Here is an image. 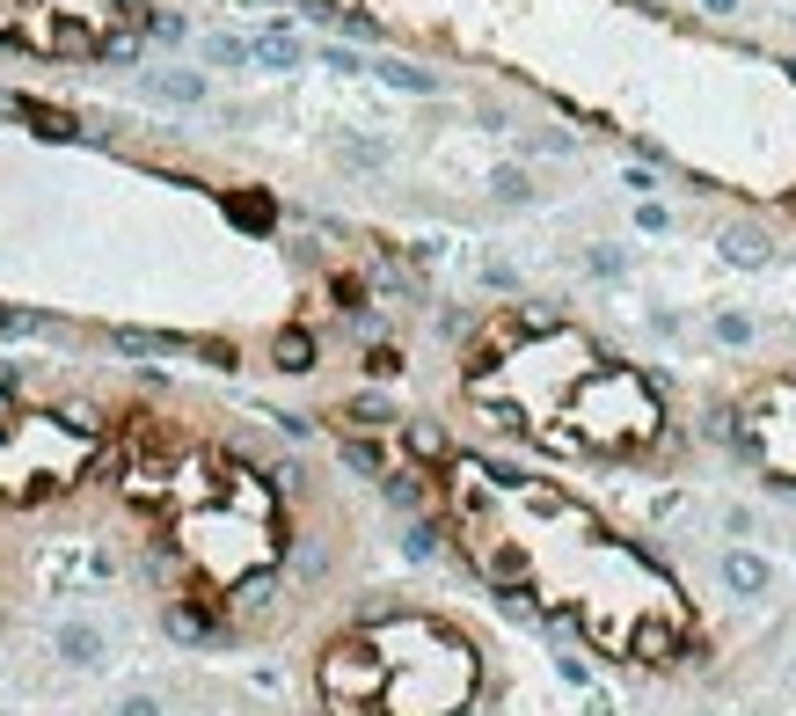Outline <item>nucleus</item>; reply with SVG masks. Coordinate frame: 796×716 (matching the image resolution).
Returning <instances> with one entry per match:
<instances>
[{
    "mask_svg": "<svg viewBox=\"0 0 796 716\" xmlns=\"http://www.w3.org/2000/svg\"><path fill=\"white\" fill-rule=\"evenodd\" d=\"M417 490L454 548L497 593L563 621L584 651L614 666H687L701 651V607L673 563L622 534L614 519L555 475H527L490 453H460L438 439H410Z\"/></svg>",
    "mask_w": 796,
    "mask_h": 716,
    "instance_id": "nucleus-1",
    "label": "nucleus"
},
{
    "mask_svg": "<svg viewBox=\"0 0 796 716\" xmlns=\"http://www.w3.org/2000/svg\"><path fill=\"white\" fill-rule=\"evenodd\" d=\"M460 396L555 461L651 469L679 446L673 402L628 351L570 315L497 307L460 351Z\"/></svg>",
    "mask_w": 796,
    "mask_h": 716,
    "instance_id": "nucleus-2",
    "label": "nucleus"
},
{
    "mask_svg": "<svg viewBox=\"0 0 796 716\" xmlns=\"http://www.w3.org/2000/svg\"><path fill=\"white\" fill-rule=\"evenodd\" d=\"M124 490L140 505L176 563L191 570L205 593H242L256 570L278 556V497L242 453L213 439H191L176 424H132L124 446Z\"/></svg>",
    "mask_w": 796,
    "mask_h": 716,
    "instance_id": "nucleus-3",
    "label": "nucleus"
},
{
    "mask_svg": "<svg viewBox=\"0 0 796 716\" xmlns=\"http://www.w3.org/2000/svg\"><path fill=\"white\" fill-rule=\"evenodd\" d=\"M483 688V658L438 615H381L337 636L314 666L329 716H460Z\"/></svg>",
    "mask_w": 796,
    "mask_h": 716,
    "instance_id": "nucleus-4",
    "label": "nucleus"
},
{
    "mask_svg": "<svg viewBox=\"0 0 796 716\" xmlns=\"http://www.w3.org/2000/svg\"><path fill=\"white\" fill-rule=\"evenodd\" d=\"M96 461H102L96 417L45 410V402H23L15 388H0V497L45 505V497L73 490Z\"/></svg>",
    "mask_w": 796,
    "mask_h": 716,
    "instance_id": "nucleus-5",
    "label": "nucleus"
},
{
    "mask_svg": "<svg viewBox=\"0 0 796 716\" xmlns=\"http://www.w3.org/2000/svg\"><path fill=\"white\" fill-rule=\"evenodd\" d=\"M132 8L124 0H0V45L45 51V59H102L124 51Z\"/></svg>",
    "mask_w": 796,
    "mask_h": 716,
    "instance_id": "nucleus-6",
    "label": "nucleus"
},
{
    "mask_svg": "<svg viewBox=\"0 0 796 716\" xmlns=\"http://www.w3.org/2000/svg\"><path fill=\"white\" fill-rule=\"evenodd\" d=\"M724 446L746 461L760 483L796 490V366L760 373L724 402Z\"/></svg>",
    "mask_w": 796,
    "mask_h": 716,
    "instance_id": "nucleus-7",
    "label": "nucleus"
},
{
    "mask_svg": "<svg viewBox=\"0 0 796 716\" xmlns=\"http://www.w3.org/2000/svg\"><path fill=\"white\" fill-rule=\"evenodd\" d=\"M67 658H73V666H96V636H88V629H73V636H67Z\"/></svg>",
    "mask_w": 796,
    "mask_h": 716,
    "instance_id": "nucleus-8",
    "label": "nucleus"
}]
</instances>
